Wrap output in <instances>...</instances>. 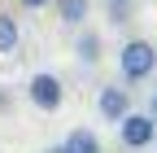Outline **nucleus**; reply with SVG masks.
<instances>
[{"mask_svg": "<svg viewBox=\"0 0 157 153\" xmlns=\"http://www.w3.org/2000/svg\"><path fill=\"white\" fill-rule=\"evenodd\" d=\"M22 9H44V5H52V0H17Z\"/></svg>", "mask_w": 157, "mask_h": 153, "instance_id": "obj_10", "label": "nucleus"}, {"mask_svg": "<svg viewBox=\"0 0 157 153\" xmlns=\"http://www.w3.org/2000/svg\"><path fill=\"white\" fill-rule=\"evenodd\" d=\"M26 101H31L35 109L52 114V109H61V101H66V88H61V79H57V74L39 70V74H31V83H26Z\"/></svg>", "mask_w": 157, "mask_h": 153, "instance_id": "obj_2", "label": "nucleus"}, {"mask_svg": "<svg viewBox=\"0 0 157 153\" xmlns=\"http://www.w3.org/2000/svg\"><path fill=\"white\" fill-rule=\"evenodd\" d=\"M148 114H153V118H157V92H153V101H148Z\"/></svg>", "mask_w": 157, "mask_h": 153, "instance_id": "obj_11", "label": "nucleus"}, {"mask_svg": "<svg viewBox=\"0 0 157 153\" xmlns=\"http://www.w3.org/2000/svg\"><path fill=\"white\" fill-rule=\"evenodd\" d=\"M118 70H122L127 83L153 79V70H157V44L153 40H127L122 53H118Z\"/></svg>", "mask_w": 157, "mask_h": 153, "instance_id": "obj_1", "label": "nucleus"}, {"mask_svg": "<svg viewBox=\"0 0 157 153\" xmlns=\"http://www.w3.org/2000/svg\"><path fill=\"white\" fill-rule=\"evenodd\" d=\"M52 9L66 26H83L87 13H92V0H52Z\"/></svg>", "mask_w": 157, "mask_h": 153, "instance_id": "obj_5", "label": "nucleus"}, {"mask_svg": "<svg viewBox=\"0 0 157 153\" xmlns=\"http://www.w3.org/2000/svg\"><path fill=\"white\" fill-rule=\"evenodd\" d=\"M101 35L96 31H78V40H74V57H78V66H96L101 61Z\"/></svg>", "mask_w": 157, "mask_h": 153, "instance_id": "obj_6", "label": "nucleus"}, {"mask_svg": "<svg viewBox=\"0 0 157 153\" xmlns=\"http://www.w3.org/2000/svg\"><path fill=\"white\" fill-rule=\"evenodd\" d=\"M96 109H101V118H105V123H122L127 114H131V92H127V88H118V83H105V88H101V96H96Z\"/></svg>", "mask_w": 157, "mask_h": 153, "instance_id": "obj_4", "label": "nucleus"}, {"mask_svg": "<svg viewBox=\"0 0 157 153\" xmlns=\"http://www.w3.org/2000/svg\"><path fill=\"white\" fill-rule=\"evenodd\" d=\"M118 136H122L127 149H148L157 140V118L153 114H127V118L118 123Z\"/></svg>", "mask_w": 157, "mask_h": 153, "instance_id": "obj_3", "label": "nucleus"}, {"mask_svg": "<svg viewBox=\"0 0 157 153\" xmlns=\"http://www.w3.org/2000/svg\"><path fill=\"white\" fill-rule=\"evenodd\" d=\"M61 149H66V153H105L101 140H96V131H87V127H74L70 136L61 140Z\"/></svg>", "mask_w": 157, "mask_h": 153, "instance_id": "obj_7", "label": "nucleus"}, {"mask_svg": "<svg viewBox=\"0 0 157 153\" xmlns=\"http://www.w3.org/2000/svg\"><path fill=\"white\" fill-rule=\"evenodd\" d=\"M17 40H22V31H17V18H9L5 9H0V57L13 53V48H17Z\"/></svg>", "mask_w": 157, "mask_h": 153, "instance_id": "obj_8", "label": "nucleus"}, {"mask_svg": "<svg viewBox=\"0 0 157 153\" xmlns=\"http://www.w3.org/2000/svg\"><path fill=\"white\" fill-rule=\"evenodd\" d=\"M105 18H109V26H127L135 18V0H105Z\"/></svg>", "mask_w": 157, "mask_h": 153, "instance_id": "obj_9", "label": "nucleus"}, {"mask_svg": "<svg viewBox=\"0 0 157 153\" xmlns=\"http://www.w3.org/2000/svg\"><path fill=\"white\" fill-rule=\"evenodd\" d=\"M48 153H66V149H61V144H52V149H48Z\"/></svg>", "mask_w": 157, "mask_h": 153, "instance_id": "obj_12", "label": "nucleus"}]
</instances>
